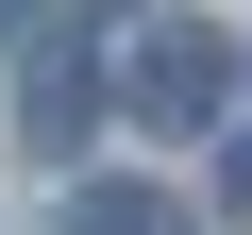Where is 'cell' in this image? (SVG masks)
<instances>
[{
	"instance_id": "1",
	"label": "cell",
	"mask_w": 252,
	"mask_h": 235,
	"mask_svg": "<svg viewBox=\"0 0 252 235\" xmlns=\"http://www.w3.org/2000/svg\"><path fill=\"white\" fill-rule=\"evenodd\" d=\"M118 101H135L152 135H219V118H235V34H219V17L135 34V84H118Z\"/></svg>"
},
{
	"instance_id": "2",
	"label": "cell",
	"mask_w": 252,
	"mask_h": 235,
	"mask_svg": "<svg viewBox=\"0 0 252 235\" xmlns=\"http://www.w3.org/2000/svg\"><path fill=\"white\" fill-rule=\"evenodd\" d=\"M101 101H118V84H101V67H84V51H34V67H17V135H34V151H51V168H67V151H84V135H101Z\"/></svg>"
},
{
	"instance_id": "3",
	"label": "cell",
	"mask_w": 252,
	"mask_h": 235,
	"mask_svg": "<svg viewBox=\"0 0 252 235\" xmlns=\"http://www.w3.org/2000/svg\"><path fill=\"white\" fill-rule=\"evenodd\" d=\"M67 235H185V218H168L152 185H84V202H67Z\"/></svg>"
},
{
	"instance_id": "4",
	"label": "cell",
	"mask_w": 252,
	"mask_h": 235,
	"mask_svg": "<svg viewBox=\"0 0 252 235\" xmlns=\"http://www.w3.org/2000/svg\"><path fill=\"white\" fill-rule=\"evenodd\" d=\"M219 202H235V218H252V118H235V151H219Z\"/></svg>"
},
{
	"instance_id": "5",
	"label": "cell",
	"mask_w": 252,
	"mask_h": 235,
	"mask_svg": "<svg viewBox=\"0 0 252 235\" xmlns=\"http://www.w3.org/2000/svg\"><path fill=\"white\" fill-rule=\"evenodd\" d=\"M34 17H51V0H0V34H34Z\"/></svg>"
}]
</instances>
